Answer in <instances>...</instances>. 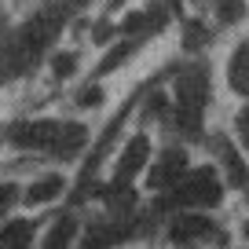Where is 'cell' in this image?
Masks as SVG:
<instances>
[{"instance_id":"obj_4","label":"cell","mask_w":249,"mask_h":249,"mask_svg":"<svg viewBox=\"0 0 249 249\" xmlns=\"http://www.w3.org/2000/svg\"><path fill=\"white\" fill-rule=\"evenodd\" d=\"M147 154H150V143L143 140V136H136V140L124 147L121 161H117V187H128V179L147 165Z\"/></svg>"},{"instance_id":"obj_21","label":"cell","mask_w":249,"mask_h":249,"mask_svg":"<svg viewBox=\"0 0 249 249\" xmlns=\"http://www.w3.org/2000/svg\"><path fill=\"white\" fill-rule=\"evenodd\" d=\"M246 238H249V224H246Z\"/></svg>"},{"instance_id":"obj_5","label":"cell","mask_w":249,"mask_h":249,"mask_svg":"<svg viewBox=\"0 0 249 249\" xmlns=\"http://www.w3.org/2000/svg\"><path fill=\"white\" fill-rule=\"evenodd\" d=\"M205 234H213V224L205 216H183V220H176V227H172V238L179 242V246H191V242H198V238H205Z\"/></svg>"},{"instance_id":"obj_1","label":"cell","mask_w":249,"mask_h":249,"mask_svg":"<svg viewBox=\"0 0 249 249\" xmlns=\"http://www.w3.org/2000/svg\"><path fill=\"white\" fill-rule=\"evenodd\" d=\"M205 73L198 66L183 70L176 77V121L187 136H195L202 128V107H205Z\"/></svg>"},{"instance_id":"obj_10","label":"cell","mask_w":249,"mask_h":249,"mask_svg":"<svg viewBox=\"0 0 249 249\" xmlns=\"http://www.w3.org/2000/svg\"><path fill=\"white\" fill-rule=\"evenodd\" d=\"M81 147H85V128H81V124H62V136H59V143H55L59 158H73Z\"/></svg>"},{"instance_id":"obj_3","label":"cell","mask_w":249,"mask_h":249,"mask_svg":"<svg viewBox=\"0 0 249 249\" xmlns=\"http://www.w3.org/2000/svg\"><path fill=\"white\" fill-rule=\"evenodd\" d=\"M62 136V121H22L8 132V140L22 150H55Z\"/></svg>"},{"instance_id":"obj_20","label":"cell","mask_w":249,"mask_h":249,"mask_svg":"<svg viewBox=\"0 0 249 249\" xmlns=\"http://www.w3.org/2000/svg\"><path fill=\"white\" fill-rule=\"evenodd\" d=\"M238 128H242V140H246V147H249V110H242V117H238Z\"/></svg>"},{"instance_id":"obj_15","label":"cell","mask_w":249,"mask_h":249,"mask_svg":"<svg viewBox=\"0 0 249 249\" xmlns=\"http://www.w3.org/2000/svg\"><path fill=\"white\" fill-rule=\"evenodd\" d=\"M114 246V231H103V227H92L81 249H110Z\"/></svg>"},{"instance_id":"obj_17","label":"cell","mask_w":249,"mask_h":249,"mask_svg":"<svg viewBox=\"0 0 249 249\" xmlns=\"http://www.w3.org/2000/svg\"><path fill=\"white\" fill-rule=\"evenodd\" d=\"M15 198H18V191H15V187H8V183L0 187V216H4V213L11 209V202H15Z\"/></svg>"},{"instance_id":"obj_8","label":"cell","mask_w":249,"mask_h":249,"mask_svg":"<svg viewBox=\"0 0 249 249\" xmlns=\"http://www.w3.org/2000/svg\"><path fill=\"white\" fill-rule=\"evenodd\" d=\"M59 195H62V176H40L37 183L26 191V202L44 205V202H52V198H59Z\"/></svg>"},{"instance_id":"obj_6","label":"cell","mask_w":249,"mask_h":249,"mask_svg":"<svg viewBox=\"0 0 249 249\" xmlns=\"http://www.w3.org/2000/svg\"><path fill=\"white\" fill-rule=\"evenodd\" d=\"M227 81H231L234 92L246 95L249 92V40L238 48V52L231 55V66H227Z\"/></svg>"},{"instance_id":"obj_2","label":"cell","mask_w":249,"mask_h":249,"mask_svg":"<svg viewBox=\"0 0 249 249\" xmlns=\"http://www.w3.org/2000/svg\"><path fill=\"white\" fill-rule=\"evenodd\" d=\"M224 187H220L216 172L213 169H198V172H183L176 179V202L195 205V209H209V205L220 202Z\"/></svg>"},{"instance_id":"obj_7","label":"cell","mask_w":249,"mask_h":249,"mask_svg":"<svg viewBox=\"0 0 249 249\" xmlns=\"http://www.w3.org/2000/svg\"><path fill=\"white\" fill-rule=\"evenodd\" d=\"M33 242V227L26 220H11L0 227V249H30Z\"/></svg>"},{"instance_id":"obj_19","label":"cell","mask_w":249,"mask_h":249,"mask_svg":"<svg viewBox=\"0 0 249 249\" xmlns=\"http://www.w3.org/2000/svg\"><path fill=\"white\" fill-rule=\"evenodd\" d=\"M205 44V30L202 26H187V48H198Z\"/></svg>"},{"instance_id":"obj_18","label":"cell","mask_w":249,"mask_h":249,"mask_svg":"<svg viewBox=\"0 0 249 249\" xmlns=\"http://www.w3.org/2000/svg\"><path fill=\"white\" fill-rule=\"evenodd\" d=\"M99 99H103V92H99V88H85V92H81L77 95V103H85V107H99Z\"/></svg>"},{"instance_id":"obj_13","label":"cell","mask_w":249,"mask_h":249,"mask_svg":"<svg viewBox=\"0 0 249 249\" xmlns=\"http://www.w3.org/2000/svg\"><path fill=\"white\" fill-rule=\"evenodd\" d=\"M73 227H77V224H73L70 216L59 220V224H55V231L48 234V249H66V246H70V238H73Z\"/></svg>"},{"instance_id":"obj_11","label":"cell","mask_w":249,"mask_h":249,"mask_svg":"<svg viewBox=\"0 0 249 249\" xmlns=\"http://www.w3.org/2000/svg\"><path fill=\"white\" fill-rule=\"evenodd\" d=\"M224 169H227V176H231V183H234V187H249V172H246V165H242V158L234 154V147H227V143H224Z\"/></svg>"},{"instance_id":"obj_9","label":"cell","mask_w":249,"mask_h":249,"mask_svg":"<svg viewBox=\"0 0 249 249\" xmlns=\"http://www.w3.org/2000/svg\"><path fill=\"white\" fill-rule=\"evenodd\" d=\"M179 176H183V154H179V150H169V154H165V161L158 165V172H154V187L176 183Z\"/></svg>"},{"instance_id":"obj_16","label":"cell","mask_w":249,"mask_h":249,"mask_svg":"<svg viewBox=\"0 0 249 249\" xmlns=\"http://www.w3.org/2000/svg\"><path fill=\"white\" fill-rule=\"evenodd\" d=\"M73 62H77L73 55L62 52V55H55V59H52V66H55V73H59V77H70V73H73Z\"/></svg>"},{"instance_id":"obj_14","label":"cell","mask_w":249,"mask_h":249,"mask_svg":"<svg viewBox=\"0 0 249 249\" xmlns=\"http://www.w3.org/2000/svg\"><path fill=\"white\" fill-rule=\"evenodd\" d=\"M216 15H220V22L234 26L242 15H246V8H242V0H216Z\"/></svg>"},{"instance_id":"obj_12","label":"cell","mask_w":249,"mask_h":249,"mask_svg":"<svg viewBox=\"0 0 249 249\" xmlns=\"http://www.w3.org/2000/svg\"><path fill=\"white\" fill-rule=\"evenodd\" d=\"M132 52H136V40H124V44H117L114 52H110L107 59L99 62V73H110V70H117V66H121V62L128 59V55H132Z\"/></svg>"}]
</instances>
